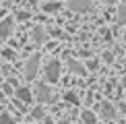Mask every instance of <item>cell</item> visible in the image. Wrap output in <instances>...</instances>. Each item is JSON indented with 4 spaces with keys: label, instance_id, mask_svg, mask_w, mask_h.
Here are the masks:
<instances>
[{
    "label": "cell",
    "instance_id": "cell-1",
    "mask_svg": "<svg viewBox=\"0 0 126 124\" xmlns=\"http://www.w3.org/2000/svg\"><path fill=\"white\" fill-rule=\"evenodd\" d=\"M35 97H37L39 101H44V103L54 101V93H52V89L48 85H44V83H39V85L35 87Z\"/></svg>",
    "mask_w": 126,
    "mask_h": 124
},
{
    "label": "cell",
    "instance_id": "cell-2",
    "mask_svg": "<svg viewBox=\"0 0 126 124\" xmlns=\"http://www.w3.org/2000/svg\"><path fill=\"white\" fill-rule=\"evenodd\" d=\"M46 79L50 83H56L60 79V62L58 60H52L48 66H46Z\"/></svg>",
    "mask_w": 126,
    "mask_h": 124
},
{
    "label": "cell",
    "instance_id": "cell-3",
    "mask_svg": "<svg viewBox=\"0 0 126 124\" xmlns=\"http://www.w3.org/2000/svg\"><path fill=\"white\" fill-rule=\"evenodd\" d=\"M37 68H39V56H33V58H29L27 66H25V77L27 79H35Z\"/></svg>",
    "mask_w": 126,
    "mask_h": 124
},
{
    "label": "cell",
    "instance_id": "cell-4",
    "mask_svg": "<svg viewBox=\"0 0 126 124\" xmlns=\"http://www.w3.org/2000/svg\"><path fill=\"white\" fill-rule=\"evenodd\" d=\"M68 6L72 10H77V13H87V10L91 8V0H70Z\"/></svg>",
    "mask_w": 126,
    "mask_h": 124
},
{
    "label": "cell",
    "instance_id": "cell-5",
    "mask_svg": "<svg viewBox=\"0 0 126 124\" xmlns=\"http://www.w3.org/2000/svg\"><path fill=\"white\" fill-rule=\"evenodd\" d=\"M13 33V19H4L0 23V37H8Z\"/></svg>",
    "mask_w": 126,
    "mask_h": 124
},
{
    "label": "cell",
    "instance_id": "cell-6",
    "mask_svg": "<svg viewBox=\"0 0 126 124\" xmlns=\"http://www.w3.org/2000/svg\"><path fill=\"white\" fill-rule=\"evenodd\" d=\"M17 97H19V101H23V103H29L33 95H31V91L27 89V87H19V89H17Z\"/></svg>",
    "mask_w": 126,
    "mask_h": 124
},
{
    "label": "cell",
    "instance_id": "cell-7",
    "mask_svg": "<svg viewBox=\"0 0 126 124\" xmlns=\"http://www.w3.org/2000/svg\"><path fill=\"white\" fill-rule=\"evenodd\" d=\"M44 37H46V31H44V27H41V25H37V27L33 29V41H35V44H41V41H44Z\"/></svg>",
    "mask_w": 126,
    "mask_h": 124
},
{
    "label": "cell",
    "instance_id": "cell-8",
    "mask_svg": "<svg viewBox=\"0 0 126 124\" xmlns=\"http://www.w3.org/2000/svg\"><path fill=\"white\" fill-rule=\"evenodd\" d=\"M68 66H70V70L72 72H77V75H87V70H85V66H81V64H79V62H75V60H70V62H68Z\"/></svg>",
    "mask_w": 126,
    "mask_h": 124
},
{
    "label": "cell",
    "instance_id": "cell-9",
    "mask_svg": "<svg viewBox=\"0 0 126 124\" xmlns=\"http://www.w3.org/2000/svg\"><path fill=\"white\" fill-rule=\"evenodd\" d=\"M101 112H103V118H116V110H114V106H110V103H103Z\"/></svg>",
    "mask_w": 126,
    "mask_h": 124
},
{
    "label": "cell",
    "instance_id": "cell-10",
    "mask_svg": "<svg viewBox=\"0 0 126 124\" xmlns=\"http://www.w3.org/2000/svg\"><path fill=\"white\" fill-rule=\"evenodd\" d=\"M41 8H44L46 13H56V10H60V2H44Z\"/></svg>",
    "mask_w": 126,
    "mask_h": 124
},
{
    "label": "cell",
    "instance_id": "cell-11",
    "mask_svg": "<svg viewBox=\"0 0 126 124\" xmlns=\"http://www.w3.org/2000/svg\"><path fill=\"white\" fill-rule=\"evenodd\" d=\"M118 23L126 25V4H122V6L118 8Z\"/></svg>",
    "mask_w": 126,
    "mask_h": 124
},
{
    "label": "cell",
    "instance_id": "cell-12",
    "mask_svg": "<svg viewBox=\"0 0 126 124\" xmlns=\"http://www.w3.org/2000/svg\"><path fill=\"white\" fill-rule=\"evenodd\" d=\"M31 116H33L35 120H41V118H44V108H35V110H33V114H31Z\"/></svg>",
    "mask_w": 126,
    "mask_h": 124
},
{
    "label": "cell",
    "instance_id": "cell-13",
    "mask_svg": "<svg viewBox=\"0 0 126 124\" xmlns=\"http://www.w3.org/2000/svg\"><path fill=\"white\" fill-rule=\"evenodd\" d=\"M83 122H95V114L93 112H85L83 114Z\"/></svg>",
    "mask_w": 126,
    "mask_h": 124
},
{
    "label": "cell",
    "instance_id": "cell-14",
    "mask_svg": "<svg viewBox=\"0 0 126 124\" xmlns=\"http://www.w3.org/2000/svg\"><path fill=\"white\" fill-rule=\"evenodd\" d=\"M64 97H66V101H70V103H79V97H77V95H75L72 91H68Z\"/></svg>",
    "mask_w": 126,
    "mask_h": 124
},
{
    "label": "cell",
    "instance_id": "cell-15",
    "mask_svg": "<svg viewBox=\"0 0 126 124\" xmlns=\"http://www.w3.org/2000/svg\"><path fill=\"white\" fill-rule=\"evenodd\" d=\"M0 122H13V118H10L8 114H2V116H0Z\"/></svg>",
    "mask_w": 126,
    "mask_h": 124
},
{
    "label": "cell",
    "instance_id": "cell-16",
    "mask_svg": "<svg viewBox=\"0 0 126 124\" xmlns=\"http://www.w3.org/2000/svg\"><path fill=\"white\" fill-rule=\"evenodd\" d=\"M17 19H19V21H25V19H29V13H19V15H17Z\"/></svg>",
    "mask_w": 126,
    "mask_h": 124
},
{
    "label": "cell",
    "instance_id": "cell-17",
    "mask_svg": "<svg viewBox=\"0 0 126 124\" xmlns=\"http://www.w3.org/2000/svg\"><path fill=\"white\" fill-rule=\"evenodd\" d=\"M4 56L10 60V58H15V52H10V50H4Z\"/></svg>",
    "mask_w": 126,
    "mask_h": 124
},
{
    "label": "cell",
    "instance_id": "cell-18",
    "mask_svg": "<svg viewBox=\"0 0 126 124\" xmlns=\"http://www.w3.org/2000/svg\"><path fill=\"white\" fill-rule=\"evenodd\" d=\"M103 2H108V4H114V2H118V0H103Z\"/></svg>",
    "mask_w": 126,
    "mask_h": 124
},
{
    "label": "cell",
    "instance_id": "cell-19",
    "mask_svg": "<svg viewBox=\"0 0 126 124\" xmlns=\"http://www.w3.org/2000/svg\"><path fill=\"white\" fill-rule=\"evenodd\" d=\"M124 41H126V35H124Z\"/></svg>",
    "mask_w": 126,
    "mask_h": 124
}]
</instances>
